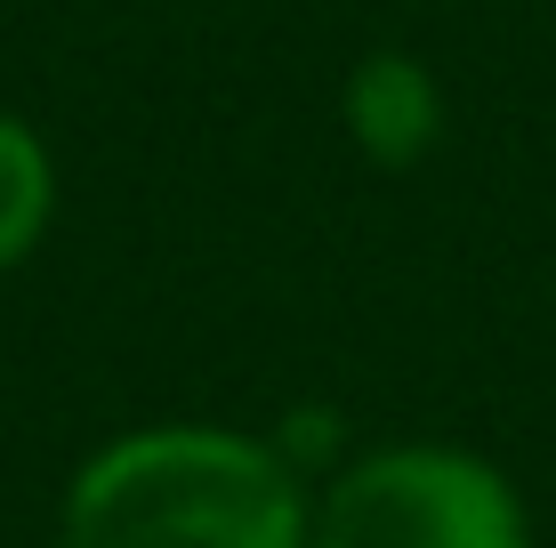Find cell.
Masks as SVG:
<instances>
[{
  "instance_id": "obj_2",
  "label": "cell",
  "mask_w": 556,
  "mask_h": 548,
  "mask_svg": "<svg viewBox=\"0 0 556 548\" xmlns=\"http://www.w3.org/2000/svg\"><path fill=\"white\" fill-rule=\"evenodd\" d=\"M306 548H525V500L476 451L404 444L323 493Z\"/></svg>"
},
{
  "instance_id": "obj_4",
  "label": "cell",
  "mask_w": 556,
  "mask_h": 548,
  "mask_svg": "<svg viewBox=\"0 0 556 548\" xmlns=\"http://www.w3.org/2000/svg\"><path fill=\"white\" fill-rule=\"evenodd\" d=\"M49 202H56V178H49V154L25 122L0 113V275L41 242L49 226Z\"/></svg>"
},
{
  "instance_id": "obj_1",
  "label": "cell",
  "mask_w": 556,
  "mask_h": 548,
  "mask_svg": "<svg viewBox=\"0 0 556 548\" xmlns=\"http://www.w3.org/2000/svg\"><path fill=\"white\" fill-rule=\"evenodd\" d=\"M65 548H306V500L282 451L153 428L73 476Z\"/></svg>"
},
{
  "instance_id": "obj_3",
  "label": "cell",
  "mask_w": 556,
  "mask_h": 548,
  "mask_svg": "<svg viewBox=\"0 0 556 548\" xmlns=\"http://www.w3.org/2000/svg\"><path fill=\"white\" fill-rule=\"evenodd\" d=\"M435 122H444V98H435L428 65L419 56H363L348 81V129L371 162H419L435 145Z\"/></svg>"
}]
</instances>
